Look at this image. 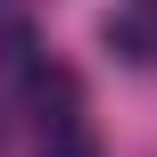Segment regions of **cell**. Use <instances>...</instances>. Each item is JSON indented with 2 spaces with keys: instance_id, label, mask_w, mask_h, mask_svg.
<instances>
[{
  "instance_id": "6da1fadb",
  "label": "cell",
  "mask_w": 157,
  "mask_h": 157,
  "mask_svg": "<svg viewBox=\"0 0 157 157\" xmlns=\"http://www.w3.org/2000/svg\"><path fill=\"white\" fill-rule=\"evenodd\" d=\"M25 99H33L41 132H50V124H75V108H83V91H75L66 66H33V75H25Z\"/></svg>"
},
{
  "instance_id": "7a4b0ae2",
  "label": "cell",
  "mask_w": 157,
  "mask_h": 157,
  "mask_svg": "<svg viewBox=\"0 0 157 157\" xmlns=\"http://www.w3.org/2000/svg\"><path fill=\"white\" fill-rule=\"evenodd\" d=\"M108 50H116L124 66H157V8H149V0L108 17Z\"/></svg>"
},
{
  "instance_id": "3957f363",
  "label": "cell",
  "mask_w": 157,
  "mask_h": 157,
  "mask_svg": "<svg viewBox=\"0 0 157 157\" xmlns=\"http://www.w3.org/2000/svg\"><path fill=\"white\" fill-rule=\"evenodd\" d=\"M41 157H99V141H91L83 116H75V124H50V132H41Z\"/></svg>"
},
{
  "instance_id": "277c9868",
  "label": "cell",
  "mask_w": 157,
  "mask_h": 157,
  "mask_svg": "<svg viewBox=\"0 0 157 157\" xmlns=\"http://www.w3.org/2000/svg\"><path fill=\"white\" fill-rule=\"evenodd\" d=\"M0 149H8V124H0Z\"/></svg>"
},
{
  "instance_id": "5b68a950",
  "label": "cell",
  "mask_w": 157,
  "mask_h": 157,
  "mask_svg": "<svg viewBox=\"0 0 157 157\" xmlns=\"http://www.w3.org/2000/svg\"><path fill=\"white\" fill-rule=\"evenodd\" d=\"M0 8H8V0H0Z\"/></svg>"
},
{
  "instance_id": "8992f818",
  "label": "cell",
  "mask_w": 157,
  "mask_h": 157,
  "mask_svg": "<svg viewBox=\"0 0 157 157\" xmlns=\"http://www.w3.org/2000/svg\"><path fill=\"white\" fill-rule=\"evenodd\" d=\"M149 8H157V0H149Z\"/></svg>"
}]
</instances>
